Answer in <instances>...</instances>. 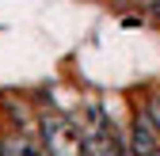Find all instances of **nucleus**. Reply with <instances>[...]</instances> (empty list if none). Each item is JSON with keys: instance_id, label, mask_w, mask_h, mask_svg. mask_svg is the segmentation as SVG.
Returning <instances> with one entry per match:
<instances>
[{"instance_id": "f257e3e1", "label": "nucleus", "mask_w": 160, "mask_h": 156, "mask_svg": "<svg viewBox=\"0 0 160 156\" xmlns=\"http://www.w3.org/2000/svg\"><path fill=\"white\" fill-rule=\"evenodd\" d=\"M80 145H84V156H126L130 152L122 145V137L114 133V126L107 122L103 107L88 110V122L80 126Z\"/></svg>"}, {"instance_id": "f03ea898", "label": "nucleus", "mask_w": 160, "mask_h": 156, "mask_svg": "<svg viewBox=\"0 0 160 156\" xmlns=\"http://www.w3.org/2000/svg\"><path fill=\"white\" fill-rule=\"evenodd\" d=\"M42 141H46V156H84L80 133L72 129V122L61 118V114L42 118Z\"/></svg>"}, {"instance_id": "7ed1b4c3", "label": "nucleus", "mask_w": 160, "mask_h": 156, "mask_svg": "<svg viewBox=\"0 0 160 156\" xmlns=\"http://www.w3.org/2000/svg\"><path fill=\"white\" fill-rule=\"evenodd\" d=\"M160 149V129L149 122L145 110H137V118L130 126V156H152Z\"/></svg>"}]
</instances>
